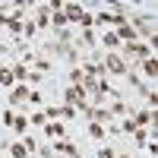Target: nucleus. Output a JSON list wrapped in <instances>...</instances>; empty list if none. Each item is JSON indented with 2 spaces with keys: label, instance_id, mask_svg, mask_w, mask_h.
Masks as SVG:
<instances>
[{
  "label": "nucleus",
  "instance_id": "20e7f679",
  "mask_svg": "<svg viewBox=\"0 0 158 158\" xmlns=\"http://www.w3.org/2000/svg\"><path fill=\"white\" fill-rule=\"evenodd\" d=\"M0 85H13V73L10 70H0Z\"/></svg>",
  "mask_w": 158,
  "mask_h": 158
},
{
  "label": "nucleus",
  "instance_id": "f257e3e1",
  "mask_svg": "<svg viewBox=\"0 0 158 158\" xmlns=\"http://www.w3.org/2000/svg\"><path fill=\"white\" fill-rule=\"evenodd\" d=\"M57 152H63V155H79V149L70 146V142H57Z\"/></svg>",
  "mask_w": 158,
  "mask_h": 158
},
{
  "label": "nucleus",
  "instance_id": "7ed1b4c3",
  "mask_svg": "<svg viewBox=\"0 0 158 158\" xmlns=\"http://www.w3.org/2000/svg\"><path fill=\"white\" fill-rule=\"evenodd\" d=\"M108 67H111L114 73H123V60H117V57H111V60H108Z\"/></svg>",
  "mask_w": 158,
  "mask_h": 158
},
{
  "label": "nucleus",
  "instance_id": "f03ea898",
  "mask_svg": "<svg viewBox=\"0 0 158 158\" xmlns=\"http://www.w3.org/2000/svg\"><path fill=\"white\" fill-rule=\"evenodd\" d=\"M133 29H130V25H120V32H117V38H123V41H133Z\"/></svg>",
  "mask_w": 158,
  "mask_h": 158
},
{
  "label": "nucleus",
  "instance_id": "423d86ee",
  "mask_svg": "<svg viewBox=\"0 0 158 158\" xmlns=\"http://www.w3.org/2000/svg\"><path fill=\"white\" fill-rule=\"evenodd\" d=\"M146 73H149V76H155V73H158V67H155V60H146Z\"/></svg>",
  "mask_w": 158,
  "mask_h": 158
},
{
  "label": "nucleus",
  "instance_id": "0eeeda50",
  "mask_svg": "<svg viewBox=\"0 0 158 158\" xmlns=\"http://www.w3.org/2000/svg\"><path fill=\"white\" fill-rule=\"evenodd\" d=\"M13 155H16V158H25V146H13Z\"/></svg>",
  "mask_w": 158,
  "mask_h": 158
},
{
  "label": "nucleus",
  "instance_id": "6e6552de",
  "mask_svg": "<svg viewBox=\"0 0 158 158\" xmlns=\"http://www.w3.org/2000/svg\"><path fill=\"white\" fill-rule=\"evenodd\" d=\"M98 158H114V152H111V149H104V152H101Z\"/></svg>",
  "mask_w": 158,
  "mask_h": 158
},
{
  "label": "nucleus",
  "instance_id": "39448f33",
  "mask_svg": "<svg viewBox=\"0 0 158 158\" xmlns=\"http://www.w3.org/2000/svg\"><path fill=\"white\" fill-rule=\"evenodd\" d=\"M48 133H51V136H63V133H67V130H63L60 123H54V127H51V130H48Z\"/></svg>",
  "mask_w": 158,
  "mask_h": 158
}]
</instances>
